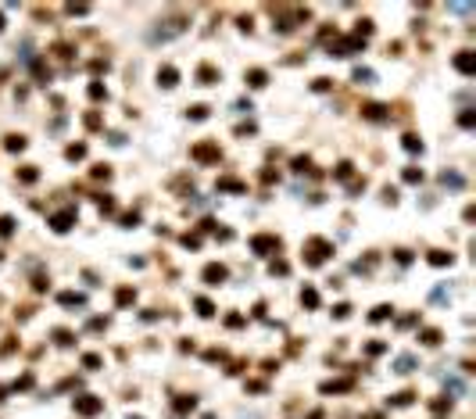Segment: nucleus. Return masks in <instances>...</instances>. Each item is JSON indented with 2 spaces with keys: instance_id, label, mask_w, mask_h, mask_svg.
Masks as SVG:
<instances>
[{
  "instance_id": "7c9ffc66",
  "label": "nucleus",
  "mask_w": 476,
  "mask_h": 419,
  "mask_svg": "<svg viewBox=\"0 0 476 419\" xmlns=\"http://www.w3.org/2000/svg\"><path fill=\"white\" fill-rule=\"evenodd\" d=\"M97 204H100V212H108V215L115 212V201H111V197H97Z\"/></svg>"
},
{
  "instance_id": "412c9836",
  "label": "nucleus",
  "mask_w": 476,
  "mask_h": 419,
  "mask_svg": "<svg viewBox=\"0 0 476 419\" xmlns=\"http://www.w3.org/2000/svg\"><path fill=\"white\" fill-rule=\"evenodd\" d=\"M451 261V254H444V251H433L430 254V265H448Z\"/></svg>"
},
{
  "instance_id": "a18cd8bd",
  "label": "nucleus",
  "mask_w": 476,
  "mask_h": 419,
  "mask_svg": "<svg viewBox=\"0 0 476 419\" xmlns=\"http://www.w3.org/2000/svg\"><path fill=\"white\" fill-rule=\"evenodd\" d=\"M204 419H215V415H204Z\"/></svg>"
},
{
  "instance_id": "a19ab883",
  "label": "nucleus",
  "mask_w": 476,
  "mask_h": 419,
  "mask_svg": "<svg viewBox=\"0 0 476 419\" xmlns=\"http://www.w3.org/2000/svg\"><path fill=\"white\" fill-rule=\"evenodd\" d=\"M308 165H311V162H308V158H294V169H297V172H304V169H308Z\"/></svg>"
},
{
  "instance_id": "4468645a",
  "label": "nucleus",
  "mask_w": 476,
  "mask_h": 419,
  "mask_svg": "<svg viewBox=\"0 0 476 419\" xmlns=\"http://www.w3.org/2000/svg\"><path fill=\"white\" fill-rule=\"evenodd\" d=\"M301 301L308 304V308H315V304H319V290H311V287H304V294H301Z\"/></svg>"
},
{
  "instance_id": "ea45409f",
  "label": "nucleus",
  "mask_w": 476,
  "mask_h": 419,
  "mask_svg": "<svg viewBox=\"0 0 476 419\" xmlns=\"http://www.w3.org/2000/svg\"><path fill=\"white\" fill-rule=\"evenodd\" d=\"M333 316H337V319H347V316H351V308H347V304H337V312H333Z\"/></svg>"
},
{
  "instance_id": "2eb2a0df",
  "label": "nucleus",
  "mask_w": 476,
  "mask_h": 419,
  "mask_svg": "<svg viewBox=\"0 0 476 419\" xmlns=\"http://www.w3.org/2000/svg\"><path fill=\"white\" fill-rule=\"evenodd\" d=\"M351 380H337V384H323V394H333V391H347Z\"/></svg>"
},
{
  "instance_id": "6e6552de",
  "label": "nucleus",
  "mask_w": 476,
  "mask_h": 419,
  "mask_svg": "<svg viewBox=\"0 0 476 419\" xmlns=\"http://www.w3.org/2000/svg\"><path fill=\"white\" fill-rule=\"evenodd\" d=\"M157 83H162V86H176V83H179V72H176L172 65L157 68Z\"/></svg>"
},
{
  "instance_id": "c85d7f7f",
  "label": "nucleus",
  "mask_w": 476,
  "mask_h": 419,
  "mask_svg": "<svg viewBox=\"0 0 476 419\" xmlns=\"http://www.w3.org/2000/svg\"><path fill=\"white\" fill-rule=\"evenodd\" d=\"M61 304H75V308H79V304H83V297H79V294H61Z\"/></svg>"
},
{
  "instance_id": "4c0bfd02",
  "label": "nucleus",
  "mask_w": 476,
  "mask_h": 419,
  "mask_svg": "<svg viewBox=\"0 0 476 419\" xmlns=\"http://www.w3.org/2000/svg\"><path fill=\"white\" fill-rule=\"evenodd\" d=\"M90 97H93V100H100V97H104V86H100V83H93V86H90Z\"/></svg>"
},
{
  "instance_id": "72a5a7b5",
  "label": "nucleus",
  "mask_w": 476,
  "mask_h": 419,
  "mask_svg": "<svg viewBox=\"0 0 476 419\" xmlns=\"http://www.w3.org/2000/svg\"><path fill=\"white\" fill-rule=\"evenodd\" d=\"M405 179H408V183H419L422 172H419V169H405Z\"/></svg>"
},
{
  "instance_id": "b1692460",
  "label": "nucleus",
  "mask_w": 476,
  "mask_h": 419,
  "mask_svg": "<svg viewBox=\"0 0 476 419\" xmlns=\"http://www.w3.org/2000/svg\"><path fill=\"white\" fill-rule=\"evenodd\" d=\"M422 344H441V333L437 330H422Z\"/></svg>"
},
{
  "instance_id": "393cba45",
  "label": "nucleus",
  "mask_w": 476,
  "mask_h": 419,
  "mask_svg": "<svg viewBox=\"0 0 476 419\" xmlns=\"http://www.w3.org/2000/svg\"><path fill=\"white\" fill-rule=\"evenodd\" d=\"M441 183H444V186H462V176H455V172H444V176H441Z\"/></svg>"
},
{
  "instance_id": "4be33fe9",
  "label": "nucleus",
  "mask_w": 476,
  "mask_h": 419,
  "mask_svg": "<svg viewBox=\"0 0 476 419\" xmlns=\"http://www.w3.org/2000/svg\"><path fill=\"white\" fill-rule=\"evenodd\" d=\"M387 316H390V304H380V308H376V312H373L369 319H373V323H383Z\"/></svg>"
},
{
  "instance_id": "423d86ee",
  "label": "nucleus",
  "mask_w": 476,
  "mask_h": 419,
  "mask_svg": "<svg viewBox=\"0 0 476 419\" xmlns=\"http://www.w3.org/2000/svg\"><path fill=\"white\" fill-rule=\"evenodd\" d=\"M455 68H458L462 75H472V72H476V54H472V50H462V54L455 58Z\"/></svg>"
},
{
  "instance_id": "79ce46f5",
  "label": "nucleus",
  "mask_w": 476,
  "mask_h": 419,
  "mask_svg": "<svg viewBox=\"0 0 476 419\" xmlns=\"http://www.w3.org/2000/svg\"><path fill=\"white\" fill-rule=\"evenodd\" d=\"M93 176H97V179H108L111 172H108V165H97V169H93Z\"/></svg>"
},
{
  "instance_id": "5701e85b",
  "label": "nucleus",
  "mask_w": 476,
  "mask_h": 419,
  "mask_svg": "<svg viewBox=\"0 0 476 419\" xmlns=\"http://www.w3.org/2000/svg\"><path fill=\"white\" fill-rule=\"evenodd\" d=\"M354 83H373V72L369 68H354Z\"/></svg>"
},
{
  "instance_id": "cd10ccee",
  "label": "nucleus",
  "mask_w": 476,
  "mask_h": 419,
  "mask_svg": "<svg viewBox=\"0 0 476 419\" xmlns=\"http://www.w3.org/2000/svg\"><path fill=\"white\" fill-rule=\"evenodd\" d=\"M36 176H39V172L29 165V169H22V176H18V179H22V183H36Z\"/></svg>"
},
{
  "instance_id": "2f4dec72",
  "label": "nucleus",
  "mask_w": 476,
  "mask_h": 419,
  "mask_svg": "<svg viewBox=\"0 0 476 419\" xmlns=\"http://www.w3.org/2000/svg\"><path fill=\"white\" fill-rule=\"evenodd\" d=\"M465 129H472V122H476V115H472V111H462V119H458Z\"/></svg>"
},
{
  "instance_id": "7ed1b4c3",
  "label": "nucleus",
  "mask_w": 476,
  "mask_h": 419,
  "mask_svg": "<svg viewBox=\"0 0 476 419\" xmlns=\"http://www.w3.org/2000/svg\"><path fill=\"white\" fill-rule=\"evenodd\" d=\"M251 247H254L258 254H276V251H280V237H272V233H258V237H251Z\"/></svg>"
},
{
  "instance_id": "f3484780",
  "label": "nucleus",
  "mask_w": 476,
  "mask_h": 419,
  "mask_svg": "<svg viewBox=\"0 0 476 419\" xmlns=\"http://www.w3.org/2000/svg\"><path fill=\"white\" fill-rule=\"evenodd\" d=\"M197 312H201V316H215V304L208 297H197Z\"/></svg>"
},
{
  "instance_id": "58836bf2",
  "label": "nucleus",
  "mask_w": 476,
  "mask_h": 419,
  "mask_svg": "<svg viewBox=\"0 0 476 419\" xmlns=\"http://www.w3.org/2000/svg\"><path fill=\"white\" fill-rule=\"evenodd\" d=\"M83 365H86V369H97V365H100V358H97V355H86V358H83Z\"/></svg>"
},
{
  "instance_id": "473e14b6",
  "label": "nucleus",
  "mask_w": 476,
  "mask_h": 419,
  "mask_svg": "<svg viewBox=\"0 0 476 419\" xmlns=\"http://www.w3.org/2000/svg\"><path fill=\"white\" fill-rule=\"evenodd\" d=\"M337 176L347 179V176H351V162H340V165H337Z\"/></svg>"
},
{
  "instance_id": "c9c22d12",
  "label": "nucleus",
  "mask_w": 476,
  "mask_h": 419,
  "mask_svg": "<svg viewBox=\"0 0 476 419\" xmlns=\"http://www.w3.org/2000/svg\"><path fill=\"white\" fill-rule=\"evenodd\" d=\"M54 337H58V344H72V333H68V330H58Z\"/></svg>"
},
{
  "instance_id": "f704fd0d",
  "label": "nucleus",
  "mask_w": 476,
  "mask_h": 419,
  "mask_svg": "<svg viewBox=\"0 0 476 419\" xmlns=\"http://www.w3.org/2000/svg\"><path fill=\"white\" fill-rule=\"evenodd\" d=\"M412 365H415V362H412V358H408V355H405V358H398V373H408V369H412Z\"/></svg>"
},
{
  "instance_id": "a211bd4d",
  "label": "nucleus",
  "mask_w": 476,
  "mask_h": 419,
  "mask_svg": "<svg viewBox=\"0 0 476 419\" xmlns=\"http://www.w3.org/2000/svg\"><path fill=\"white\" fill-rule=\"evenodd\" d=\"M197 408V398H179L176 401V412H193Z\"/></svg>"
},
{
  "instance_id": "0eeeda50",
  "label": "nucleus",
  "mask_w": 476,
  "mask_h": 419,
  "mask_svg": "<svg viewBox=\"0 0 476 419\" xmlns=\"http://www.w3.org/2000/svg\"><path fill=\"white\" fill-rule=\"evenodd\" d=\"M204 280H208L211 287H219V283L226 280V265H204Z\"/></svg>"
},
{
  "instance_id": "f257e3e1",
  "label": "nucleus",
  "mask_w": 476,
  "mask_h": 419,
  "mask_svg": "<svg viewBox=\"0 0 476 419\" xmlns=\"http://www.w3.org/2000/svg\"><path fill=\"white\" fill-rule=\"evenodd\" d=\"M330 254H333V244H330V240H323V237L304 240V261H308V265H323Z\"/></svg>"
},
{
  "instance_id": "9d476101",
  "label": "nucleus",
  "mask_w": 476,
  "mask_h": 419,
  "mask_svg": "<svg viewBox=\"0 0 476 419\" xmlns=\"http://www.w3.org/2000/svg\"><path fill=\"white\" fill-rule=\"evenodd\" d=\"M362 115H365V119H373V122H383V119H387V108H383V104H365V108H362Z\"/></svg>"
},
{
  "instance_id": "37998d69",
  "label": "nucleus",
  "mask_w": 476,
  "mask_h": 419,
  "mask_svg": "<svg viewBox=\"0 0 476 419\" xmlns=\"http://www.w3.org/2000/svg\"><path fill=\"white\" fill-rule=\"evenodd\" d=\"M4 394H8V387H0V401H4Z\"/></svg>"
},
{
  "instance_id": "e433bc0d",
  "label": "nucleus",
  "mask_w": 476,
  "mask_h": 419,
  "mask_svg": "<svg viewBox=\"0 0 476 419\" xmlns=\"http://www.w3.org/2000/svg\"><path fill=\"white\" fill-rule=\"evenodd\" d=\"M287 269H290L287 261H272V273H280V276H287Z\"/></svg>"
},
{
  "instance_id": "a878e982",
  "label": "nucleus",
  "mask_w": 476,
  "mask_h": 419,
  "mask_svg": "<svg viewBox=\"0 0 476 419\" xmlns=\"http://www.w3.org/2000/svg\"><path fill=\"white\" fill-rule=\"evenodd\" d=\"M190 119H208V108L204 104H193L190 108Z\"/></svg>"
},
{
  "instance_id": "c03bdc74",
  "label": "nucleus",
  "mask_w": 476,
  "mask_h": 419,
  "mask_svg": "<svg viewBox=\"0 0 476 419\" xmlns=\"http://www.w3.org/2000/svg\"><path fill=\"white\" fill-rule=\"evenodd\" d=\"M0 29H4V18H0Z\"/></svg>"
},
{
  "instance_id": "20e7f679",
  "label": "nucleus",
  "mask_w": 476,
  "mask_h": 419,
  "mask_svg": "<svg viewBox=\"0 0 476 419\" xmlns=\"http://www.w3.org/2000/svg\"><path fill=\"white\" fill-rule=\"evenodd\" d=\"M219 154H222L219 143H197V147H193V158H197V162H219Z\"/></svg>"
},
{
  "instance_id": "bb28decb",
  "label": "nucleus",
  "mask_w": 476,
  "mask_h": 419,
  "mask_svg": "<svg viewBox=\"0 0 476 419\" xmlns=\"http://www.w3.org/2000/svg\"><path fill=\"white\" fill-rule=\"evenodd\" d=\"M405 150H412V154H415V150H422L419 136H405Z\"/></svg>"
},
{
  "instance_id": "1a4fd4ad",
  "label": "nucleus",
  "mask_w": 476,
  "mask_h": 419,
  "mask_svg": "<svg viewBox=\"0 0 476 419\" xmlns=\"http://www.w3.org/2000/svg\"><path fill=\"white\" fill-rule=\"evenodd\" d=\"M197 79H201L204 86L208 83H219V68L215 65H201V68H197Z\"/></svg>"
},
{
  "instance_id": "9b49d317",
  "label": "nucleus",
  "mask_w": 476,
  "mask_h": 419,
  "mask_svg": "<svg viewBox=\"0 0 476 419\" xmlns=\"http://www.w3.org/2000/svg\"><path fill=\"white\" fill-rule=\"evenodd\" d=\"M265 79H269V75H265L261 68H251V72H247V83H251V86H265Z\"/></svg>"
},
{
  "instance_id": "c756f323",
  "label": "nucleus",
  "mask_w": 476,
  "mask_h": 419,
  "mask_svg": "<svg viewBox=\"0 0 476 419\" xmlns=\"http://www.w3.org/2000/svg\"><path fill=\"white\" fill-rule=\"evenodd\" d=\"M22 147H25L22 136H8V150H22Z\"/></svg>"
},
{
  "instance_id": "49530a36",
  "label": "nucleus",
  "mask_w": 476,
  "mask_h": 419,
  "mask_svg": "<svg viewBox=\"0 0 476 419\" xmlns=\"http://www.w3.org/2000/svg\"><path fill=\"white\" fill-rule=\"evenodd\" d=\"M136 419H140V415H136Z\"/></svg>"
},
{
  "instance_id": "ddd939ff",
  "label": "nucleus",
  "mask_w": 476,
  "mask_h": 419,
  "mask_svg": "<svg viewBox=\"0 0 476 419\" xmlns=\"http://www.w3.org/2000/svg\"><path fill=\"white\" fill-rule=\"evenodd\" d=\"M15 233V219L11 215H0V237H11Z\"/></svg>"
},
{
  "instance_id": "dca6fc26",
  "label": "nucleus",
  "mask_w": 476,
  "mask_h": 419,
  "mask_svg": "<svg viewBox=\"0 0 476 419\" xmlns=\"http://www.w3.org/2000/svg\"><path fill=\"white\" fill-rule=\"evenodd\" d=\"M65 154H68L72 162H79V158H86V147H83V143H72V147L65 150Z\"/></svg>"
},
{
  "instance_id": "f03ea898",
  "label": "nucleus",
  "mask_w": 476,
  "mask_h": 419,
  "mask_svg": "<svg viewBox=\"0 0 476 419\" xmlns=\"http://www.w3.org/2000/svg\"><path fill=\"white\" fill-rule=\"evenodd\" d=\"M72 408H75V415H97V412L104 408V401L93 398V394H79V398L72 401Z\"/></svg>"
},
{
  "instance_id": "aec40b11",
  "label": "nucleus",
  "mask_w": 476,
  "mask_h": 419,
  "mask_svg": "<svg viewBox=\"0 0 476 419\" xmlns=\"http://www.w3.org/2000/svg\"><path fill=\"white\" fill-rule=\"evenodd\" d=\"M412 398H415L412 391H401V394H394V398H390V405H412Z\"/></svg>"
},
{
  "instance_id": "39448f33",
  "label": "nucleus",
  "mask_w": 476,
  "mask_h": 419,
  "mask_svg": "<svg viewBox=\"0 0 476 419\" xmlns=\"http://www.w3.org/2000/svg\"><path fill=\"white\" fill-rule=\"evenodd\" d=\"M50 226H54V230H58V233H65V230H72V226H75V208H65V212H58V215L50 219Z\"/></svg>"
},
{
  "instance_id": "6ab92c4d",
  "label": "nucleus",
  "mask_w": 476,
  "mask_h": 419,
  "mask_svg": "<svg viewBox=\"0 0 476 419\" xmlns=\"http://www.w3.org/2000/svg\"><path fill=\"white\" fill-rule=\"evenodd\" d=\"M219 190H236V194H240L244 183H240V179H219Z\"/></svg>"
},
{
  "instance_id": "f8f14e48",
  "label": "nucleus",
  "mask_w": 476,
  "mask_h": 419,
  "mask_svg": "<svg viewBox=\"0 0 476 419\" xmlns=\"http://www.w3.org/2000/svg\"><path fill=\"white\" fill-rule=\"evenodd\" d=\"M115 301H118V304H133V301H136V290H129V287H122V290H118V294H115Z\"/></svg>"
}]
</instances>
